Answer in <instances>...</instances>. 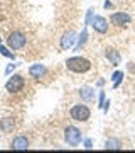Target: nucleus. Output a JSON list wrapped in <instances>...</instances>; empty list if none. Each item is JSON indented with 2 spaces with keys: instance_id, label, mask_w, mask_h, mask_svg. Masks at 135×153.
Segmentation results:
<instances>
[{
  "instance_id": "20e7f679",
  "label": "nucleus",
  "mask_w": 135,
  "mask_h": 153,
  "mask_svg": "<svg viewBox=\"0 0 135 153\" xmlns=\"http://www.w3.org/2000/svg\"><path fill=\"white\" fill-rule=\"evenodd\" d=\"M26 87V78L19 73H14V75H9V80L5 82V90L9 94H17L20 92L22 88Z\"/></svg>"
},
{
  "instance_id": "9b49d317",
  "label": "nucleus",
  "mask_w": 135,
  "mask_h": 153,
  "mask_svg": "<svg viewBox=\"0 0 135 153\" xmlns=\"http://www.w3.org/2000/svg\"><path fill=\"white\" fill-rule=\"evenodd\" d=\"M10 148L12 150H27V148H29V138H27L26 134L15 136L10 143Z\"/></svg>"
},
{
  "instance_id": "aec40b11",
  "label": "nucleus",
  "mask_w": 135,
  "mask_h": 153,
  "mask_svg": "<svg viewBox=\"0 0 135 153\" xmlns=\"http://www.w3.org/2000/svg\"><path fill=\"white\" fill-rule=\"evenodd\" d=\"M93 9H88V12H86V21H85V26H90V22H91V19H93Z\"/></svg>"
},
{
  "instance_id": "4468645a",
  "label": "nucleus",
  "mask_w": 135,
  "mask_h": 153,
  "mask_svg": "<svg viewBox=\"0 0 135 153\" xmlns=\"http://www.w3.org/2000/svg\"><path fill=\"white\" fill-rule=\"evenodd\" d=\"M14 128H15V119L14 117H4L0 121V131L2 133H10L14 131Z\"/></svg>"
},
{
  "instance_id": "f3484780",
  "label": "nucleus",
  "mask_w": 135,
  "mask_h": 153,
  "mask_svg": "<svg viewBox=\"0 0 135 153\" xmlns=\"http://www.w3.org/2000/svg\"><path fill=\"white\" fill-rule=\"evenodd\" d=\"M0 55L9 58V60H15V55H14V51H12L9 46H4V44L0 43Z\"/></svg>"
},
{
  "instance_id": "dca6fc26",
  "label": "nucleus",
  "mask_w": 135,
  "mask_h": 153,
  "mask_svg": "<svg viewBox=\"0 0 135 153\" xmlns=\"http://www.w3.org/2000/svg\"><path fill=\"white\" fill-rule=\"evenodd\" d=\"M123 71L122 70H117L113 73V75H112V82H113V88H118L120 87V83H122V80H123Z\"/></svg>"
},
{
  "instance_id": "2eb2a0df",
  "label": "nucleus",
  "mask_w": 135,
  "mask_h": 153,
  "mask_svg": "<svg viewBox=\"0 0 135 153\" xmlns=\"http://www.w3.org/2000/svg\"><path fill=\"white\" fill-rule=\"evenodd\" d=\"M105 148L107 150H122V141L118 138H108L105 141Z\"/></svg>"
},
{
  "instance_id": "9d476101",
  "label": "nucleus",
  "mask_w": 135,
  "mask_h": 153,
  "mask_svg": "<svg viewBox=\"0 0 135 153\" xmlns=\"http://www.w3.org/2000/svg\"><path fill=\"white\" fill-rule=\"evenodd\" d=\"M80 97L83 102H95L96 100V94H95V88L90 87V85H83L80 88Z\"/></svg>"
},
{
  "instance_id": "a211bd4d",
  "label": "nucleus",
  "mask_w": 135,
  "mask_h": 153,
  "mask_svg": "<svg viewBox=\"0 0 135 153\" xmlns=\"http://www.w3.org/2000/svg\"><path fill=\"white\" fill-rule=\"evenodd\" d=\"M105 100H107V94H105V90H100V95H98V107L100 109H103Z\"/></svg>"
},
{
  "instance_id": "393cba45",
  "label": "nucleus",
  "mask_w": 135,
  "mask_h": 153,
  "mask_svg": "<svg viewBox=\"0 0 135 153\" xmlns=\"http://www.w3.org/2000/svg\"><path fill=\"white\" fill-rule=\"evenodd\" d=\"M0 43H2V38H0Z\"/></svg>"
},
{
  "instance_id": "6e6552de",
  "label": "nucleus",
  "mask_w": 135,
  "mask_h": 153,
  "mask_svg": "<svg viewBox=\"0 0 135 153\" xmlns=\"http://www.w3.org/2000/svg\"><path fill=\"white\" fill-rule=\"evenodd\" d=\"M90 26L93 27V31L98 34H107L108 33V21L103 16H93Z\"/></svg>"
},
{
  "instance_id": "0eeeda50",
  "label": "nucleus",
  "mask_w": 135,
  "mask_h": 153,
  "mask_svg": "<svg viewBox=\"0 0 135 153\" xmlns=\"http://www.w3.org/2000/svg\"><path fill=\"white\" fill-rule=\"evenodd\" d=\"M76 39H78V34H76V31H66L64 34H63V38H61L59 41V46L63 51H66V49H71V48H74V44H76Z\"/></svg>"
},
{
  "instance_id": "423d86ee",
  "label": "nucleus",
  "mask_w": 135,
  "mask_h": 153,
  "mask_svg": "<svg viewBox=\"0 0 135 153\" xmlns=\"http://www.w3.org/2000/svg\"><path fill=\"white\" fill-rule=\"evenodd\" d=\"M110 22L117 26V27H122V26H128L132 24V16L127 14V12H113L110 16Z\"/></svg>"
},
{
  "instance_id": "b1692460",
  "label": "nucleus",
  "mask_w": 135,
  "mask_h": 153,
  "mask_svg": "<svg viewBox=\"0 0 135 153\" xmlns=\"http://www.w3.org/2000/svg\"><path fill=\"white\" fill-rule=\"evenodd\" d=\"M96 85H98V87H103V85H105V80H103V78H100V80L96 82Z\"/></svg>"
},
{
  "instance_id": "5701e85b",
  "label": "nucleus",
  "mask_w": 135,
  "mask_h": 153,
  "mask_svg": "<svg viewBox=\"0 0 135 153\" xmlns=\"http://www.w3.org/2000/svg\"><path fill=\"white\" fill-rule=\"evenodd\" d=\"M103 7H105V9H112V2H110V0H105Z\"/></svg>"
},
{
  "instance_id": "f03ea898",
  "label": "nucleus",
  "mask_w": 135,
  "mask_h": 153,
  "mask_svg": "<svg viewBox=\"0 0 135 153\" xmlns=\"http://www.w3.org/2000/svg\"><path fill=\"white\" fill-rule=\"evenodd\" d=\"M71 119L76 121V123H86L90 117H91V111L86 104H74L69 111Z\"/></svg>"
},
{
  "instance_id": "f8f14e48",
  "label": "nucleus",
  "mask_w": 135,
  "mask_h": 153,
  "mask_svg": "<svg viewBox=\"0 0 135 153\" xmlns=\"http://www.w3.org/2000/svg\"><path fill=\"white\" fill-rule=\"evenodd\" d=\"M105 56H107V60L110 61L113 66H118L120 61H122V56H120V53L117 51V49H113V48L105 49Z\"/></svg>"
},
{
  "instance_id": "412c9836",
  "label": "nucleus",
  "mask_w": 135,
  "mask_h": 153,
  "mask_svg": "<svg viewBox=\"0 0 135 153\" xmlns=\"http://www.w3.org/2000/svg\"><path fill=\"white\" fill-rule=\"evenodd\" d=\"M83 145H85V148H86V150H91V148H93V140H91V138H86Z\"/></svg>"
},
{
  "instance_id": "6ab92c4d",
  "label": "nucleus",
  "mask_w": 135,
  "mask_h": 153,
  "mask_svg": "<svg viewBox=\"0 0 135 153\" xmlns=\"http://www.w3.org/2000/svg\"><path fill=\"white\" fill-rule=\"evenodd\" d=\"M17 66H20V63H10V65H9V66L5 68V75H10V73H12L14 70H15Z\"/></svg>"
},
{
  "instance_id": "1a4fd4ad",
  "label": "nucleus",
  "mask_w": 135,
  "mask_h": 153,
  "mask_svg": "<svg viewBox=\"0 0 135 153\" xmlns=\"http://www.w3.org/2000/svg\"><path fill=\"white\" fill-rule=\"evenodd\" d=\"M46 73H47V68L42 63H34V65L29 66V76L34 80H41Z\"/></svg>"
},
{
  "instance_id": "7ed1b4c3",
  "label": "nucleus",
  "mask_w": 135,
  "mask_h": 153,
  "mask_svg": "<svg viewBox=\"0 0 135 153\" xmlns=\"http://www.w3.org/2000/svg\"><path fill=\"white\" fill-rule=\"evenodd\" d=\"M26 44H27V38H26V34L20 33V31H14L7 38V46L12 51H19V49L26 48Z\"/></svg>"
},
{
  "instance_id": "ddd939ff",
  "label": "nucleus",
  "mask_w": 135,
  "mask_h": 153,
  "mask_svg": "<svg viewBox=\"0 0 135 153\" xmlns=\"http://www.w3.org/2000/svg\"><path fill=\"white\" fill-rule=\"evenodd\" d=\"M88 26L83 27L81 34H78V39H76V44H74V51H81V49L85 48V44L88 43Z\"/></svg>"
},
{
  "instance_id": "f257e3e1",
  "label": "nucleus",
  "mask_w": 135,
  "mask_h": 153,
  "mask_svg": "<svg viewBox=\"0 0 135 153\" xmlns=\"http://www.w3.org/2000/svg\"><path fill=\"white\" fill-rule=\"evenodd\" d=\"M66 68L73 73H86L91 70V61L83 56H71L66 60Z\"/></svg>"
},
{
  "instance_id": "4be33fe9",
  "label": "nucleus",
  "mask_w": 135,
  "mask_h": 153,
  "mask_svg": "<svg viewBox=\"0 0 135 153\" xmlns=\"http://www.w3.org/2000/svg\"><path fill=\"white\" fill-rule=\"evenodd\" d=\"M110 104H112V102H110V99H107V100H105V104H103V111H105V112H108V109H110Z\"/></svg>"
},
{
  "instance_id": "39448f33",
  "label": "nucleus",
  "mask_w": 135,
  "mask_h": 153,
  "mask_svg": "<svg viewBox=\"0 0 135 153\" xmlns=\"http://www.w3.org/2000/svg\"><path fill=\"white\" fill-rule=\"evenodd\" d=\"M83 140V134H81V129L76 128V126H68L64 129V141L69 145V146H78Z\"/></svg>"
}]
</instances>
